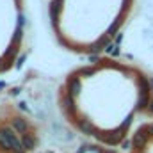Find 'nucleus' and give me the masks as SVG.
Masks as SVG:
<instances>
[{
  "label": "nucleus",
  "mask_w": 153,
  "mask_h": 153,
  "mask_svg": "<svg viewBox=\"0 0 153 153\" xmlns=\"http://www.w3.org/2000/svg\"><path fill=\"white\" fill-rule=\"evenodd\" d=\"M144 130H146V132H148L150 135H153V123H152V125H148V126H146Z\"/></svg>",
  "instance_id": "16"
},
{
  "label": "nucleus",
  "mask_w": 153,
  "mask_h": 153,
  "mask_svg": "<svg viewBox=\"0 0 153 153\" xmlns=\"http://www.w3.org/2000/svg\"><path fill=\"white\" fill-rule=\"evenodd\" d=\"M16 53H18V48H16L14 45H11V46L7 48V52H5V55H4V57H5V59H13Z\"/></svg>",
  "instance_id": "10"
},
{
  "label": "nucleus",
  "mask_w": 153,
  "mask_h": 153,
  "mask_svg": "<svg viewBox=\"0 0 153 153\" xmlns=\"http://www.w3.org/2000/svg\"><path fill=\"white\" fill-rule=\"evenodd\" d=\"M121 41H123V34H117L116 36V45H121Z\"/></svg>",
  "instance_id": "17"
},
{
  "label": "nucleus",
  "mask_w": 153,
  "mask_h": 153,
  "mask_svg": "<svg viewBox=\"0 0 153 153\" xmlns=\"http://www.w3.org/2000/svg\"><path fill=\"white\" fill-rule=\"evenodd\" d=\"M20 109H22V111H29V109H27V103H25V102H20Z\"/></svg>",
  "instance_id": "18"
},
{
  "label": "nucleus",
  "mask_w": 153,
  "mask_h": 153,
  "mask_svg": "<svg viewBox=\"0 0 153 153\" xmlns=\"http://www.w3.org/2000/svg\"><path fill=\"white\" fill-rule=\"evenodd\" d=\"M5 87V82H0V89H4Z\"/></svg>",
  "instance_id": "21"
},
{
  "label": "nucleus",
  "mask_w": 153,
  "mask_h": 153,
  "mask_svg": "<svg viewBox=\"0 0 153 153\" xmlns=\"http://www.w3.org/2000/svg\"><path fill=\"white\" fill-rule=\"evenodd\" d=\"M78 125H80V128H82V130H84L85 134H89V135H91V134H93V135L96 134V132H94V126H93V125H91L89 121H85V119H82V121H80Z\"/></svg>",
  "instance_id": "8"
},
{
  "label": "nucleus",
  "mask_w": 153,
  "mask_h": 153,
  "mask_svg": "<svg viewBox=\"0 0 153 153\" xmlns=\"http://www.w3.org/2000/svg\"><path fill=\"white\" fill-rule=\"evenodd\" d=\"M150 85H152V89H153V78H150Z\"/></svg>",
  "instance_id": "22"
},
{
  "label": "nucleus",
  "mask_w": 153,
  "mask_h": 153,
  "mask_svg": "<svg viewBox=\"0 0 153 153\" xmlns=\"http://www.w3.org/2000/svg\"><path fill=\"white\" fill-rule=\"evenodd\" d=\"M148 135H150V134H144V130H139L137 134H134V141H132L134 148H135V150H143L144 144H146Z\"/></svg>",
  "instance_id": "2"
},
{
  "label": "nucleus",
  "mask_w": 153,
  "mask_h": 153,
  "mask_svg": "<svg viewBox=\"0 0 153 153\" xmlns=\"http://www.w3.org/2000/svg\"><path fill=\"white\" fill-rule=\"evenodd\" d=\"M25 57H27V53H23V55H22V57L18 59V62H16V66H18V68H20V66L23 64V61H25Z\"/></svg>",
  "instance_id": "15"
},
{
  "label": "nucleus",
  "mask_w": 153,
  "mask_h": 153,
  "mask_svg": "<svg viewBox=\"0 0 153 153\" xmlns=\"http://www.w3.org/2000/svg\"><path fill=\"white\" fill-rule=\"evenodd\" d=\"M93 73H94V70L89 68V66H85V68H82V70L78 71V75H84V76H91Z\"/></svg>",
  "instance_id": "12"
},
{
  "label": "nucleus",
  "mask_w": 153,
  "mask_h": 153,
  "mask_svg": "<svg viewBox=\"0 0 153 153\" xmlns=\"http://www.w3.org/2000/svg\"><path fill=\"white\" fill-rule=\"evenodd\" d=\"M22 143H23L25 150H34V146H36V139H34L30 134H23V137H22Z\"/></svg>",
  "instance_id": "7"
},
{
  "label": "nucleus",
  "mask_w": 153,
  "mask_h": 153,
  "mask_svg": "<svg viewBox=\"0 0 153 153\" xmlns=\"http://www.w3.org/2000/svg\"><path fill=\"white\" fill-rule=\"evenodd\" d=\"M20 39H22V29H18V30L14 32V36H13V45H14V43H18Z\"/></svg>",
  "instance_id": "13"
},
{
  "label": "nucleus",
  "mask_w": 153,
  "mask_h": 153,
  "mask_svg": "<svg viewBox=\"0 0 153 153\" xmlns=\"http://www.w3.org/2000/svg\"><path fill=\"white\" fill-rule=\"evenodd\" d=\"M112 55H114V57H117V55H119V50H117V48H114V50H112Z\"/></svg>",
  "instance_id": "19"
},
{
  "label": "nucleus",
  "mask_w": 153,
  "mask_h": 153,
  "mask_svg": "<svg viewBox=\"0 0 153 153\" xmlns=\"http://www.w3.org/2000/svg\"><path fill=\"white\" fill-rule=\"evenodd\" d=\"M13 128H14L16 132H20V134H25V132L29 130V125H27V121H25L23 117H14V119H13Z\"/></svg>",
  "instance_id": "4"
},
{
  "label": "nucleus",
  "mask_w": 153,
  "mask_h": 153,
  "mask_svg": "<svg viewBox=\"0 0 153 153\" xmlns=\"http://www.w3.org/2000/svg\"><path fill=\"white\" fill-rule=\"evenodd\" d=\"M105 43H107V38H102L98 43H94V45L91 46V52H93V53H98V52H102V46H103Z\"/></svg>",
  "instance_id": "9"
},
{
  "label": "nucleus",
  "mask_w": 153,
  "mask_h": 153,
  "mask_svg": "<svg viewBox=\"0 0 153 153\" xmlns=\"http://www.w3.org/2000/svg\"><path fill=\"white\" fill-rule=\"evenodd\" d=\"M59 9H61V0H52V4H50V16H52V22H53V25H57Z\"/></svg>",
  "instance_id": "5"
},
{
  "label": "nucleus",
  "mask_w": 153,
  "mask_h": 153,
  "mask_svg": "<svg viewBox=\"0 0 153 153\" xmlns=\"http://www.w3.org/2000/svg\"><path fill=\"white\" fill-rule=\"evenodd\" d=\"M0 70H2V64H0Z\"/></svg>",
  "instance_id": "24"
},
{
  "label": "nucleus",
  "mask_w": 153,
  "mask_h": 153,
  "mask_svg": "<svg viewBox=\"0 0 153 153\" xmlns=\"http://www.w3.org/2000/svg\"><path fill=\"white\" fill-rule=\"evenodd\" d=\"M103 153H114V152H111V150H107V152H103Z\"/></svg>",
  "instance_id": "23"
},
{
  "label": "nucleus",
  "mask_w": 153,
  "mask_h": 153,
  "mask_svg": "<svg viewBox=\"0 0 153 153\" xmlns=\"http://www.w3.org/2000/svg\"><path fill=\"white\" fill-rule=\"evenodd\" d=\"M18 137L14 135V132L7 126L0 128V148L2 150H13V146L16 144Z\"/></svg>",
  "instance_id": "1"
},
{
  "label": "nucleus",
  "mask_w": 153,
  "mask_h": 153,
  "mask_svg": "<svg viewBox=\"0 0 153 153\" xmlns=\"http://www.w3.org/2000/svg\"><path fill=\"white\" fill-rule=\"evenodd\" d=\"M148 111H150V112L153 114V100H152V103H150V109H148Z\"/></svg>",
  "instance_id": "20"
},
{
  "label": "nucleus",
  "mask_w": 153,
  "mask_h": 153,
  "mask_svg": "<svg viewBox=\"0 0 153 153\" xmlns=\"http://www.w3.org/2000/svg\"><path fill=\"white\" fill-rule=\"evenodd\" d=\"M130 121H132V116H128V117H126V119L123 121V125H121V128H119V130H123V132H125V130L128 128V125H130Z\"/></svg>",
  "instance_id": "14"
},
{
  "label": "nucleus",
  "mask_w": 153,
  "mask_h": 153,
  "mask_svg": "<svg viewBox=\"0 0 153 153\" xmlns=\"http://www.w3.org/2000/svg\"><path fill=\"white\" fill-rule=\"evenodd\" d=\"M150 105V93H141V96H139V102H137V109H150L148 107Z\"/></svg>",
  "instance_id": "6"
},
{
  "label": "nucleus",
  "mask_w": 153,
  "mask_h": 153,
  "mask_svg": "<svg viewBox=\"0 0 153 153\" xmlns=\"http://www.w3.org/2000/svg\"><path fill=\"white\" fill-rule=\"evenodd\" d=\"M119 23H121V20H116L114 23L109 27V32H107V36H114V32L117 30V27H119Z\"/></svg>",
  "instance_id": "11"
},
{
  "label": "nucleus",
  "mask_w": 153,
  "mask_h": 153,
  "mask_svg": "<svg viewBox=\"0 0 153 153\" xmlns=\"http://www.w3.org/2000/svg\"><path fill=\"white\" fill-rule=\"evenodd\" d=\"M78 93H80V80H78V76H73V78H70V84H68V94L71 98H75V96H78Z\"/></svg>",
  "instance_id": "3"
}]
</instances>
